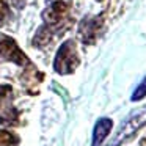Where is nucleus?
Wrapping results in <instances>:
<instances>
[{
	"instance_id": "nucleus-7",
	"label": "nucleus",
	"mask_w": 146,
	"mask_h": 146,
	"mask_svg": "<svg viewBox=\"0 0 146 146\" xmlns=\"http://www.w3.org/2000/svg\"><path fill=\"white\" fill-rule=\"evenodd\" d=\"M111 126H113V121H111L110 118H99L94 124L91 146H102L104 140L107 138V135L110 133Z\"/></svg>"
},
{
	"instance_id": "nucleus-9",
	"label": "nucleus",
	"mask_w": 146,
	"mask_h": 146,
	"mask_svg": "<svg viewBox=\"0 0 146 146\" xmlns=\"http://www.w3.org/2000/svg\"><path fill=\"white\" fill-rule=\"evenodd\" d=\"M13 14L10 11V7L5 0H0V27L3 25H8V22L11 21Z\"/></svg>"
},
{
	"instance_id": "nucleus-3",
	"label": "nucleus",
	"mask_w": 146,
	"mask_h": 146,
	"mask_svg": "<svg viewBox=\"0 0 146 146\" xmlns=\"http://www.w3.org/2000/svg\"><path fill=\"white\" fill-rule=\"evenodd\" d=\"M80 64V58L76 49V42L72 39H68L60 46L57 55L54 60V69L55 72L61 74V76H68L72 74Z\"/></svg>"
},
{
	"instance_id": "nucleus-10",
	"label": "nucleus",
	"mask_w": 146,
	"mask_h": 146,
	"mask_svg": "<svg viewBox=\"0 0 146 146\" xmlns=\"http://www.w3.org/2000/svg\"><path fill=\"white\" fill-rule=\"evenodd\" d=\"M146 96V77L140 82V85L137 86L135 90H133V93H132V96H130V99H132L133 102H137V101H141L143 98Z\"/></svg>"
},
{
	"instance_id": "nucleus-11",
	"label": "nucleus",
	"mask_w": 146,
	"mask_h": 146,
	"mask_svg": "<svg viewBox=\"0 0 146 146\" xmlns=\"http://www.w3.org/2000/svg\"><path fill=\"white\" fill-rule=\"evenodd\" d=\"M11 5H13L14 8H17V10H21V8L25 7V0H10Z\"/></svg>"
},
{
	"instance_id": "nucleus-2",
	"label": "nucleus",
	"mask_w": 146,
	"mask_h": 146,
	"mask_svg": "<svg viewBox=\"0 0 146 146\" xmlns=\"http://www.w3.org/2000/svg\"><path fill=\"white\" fill-rule=\"evenodd\" d=\"M143 126H146V107L132 111L123 121V124L119 126V129L111 138V141L108 143V146H121L123 143H126L127 140L132 138Z\"/></svg>"
},
{
	"instance_id": "nucleus-6",
	"label": "nucleus",
	"mask_w": 146,
	"mask_h": 146,
	"mask_svg": "<svg viewBox=\"0 0 146 146\" xmlns=\"http://www.w3.org/2000/svg\"><path fill=\"white\" fill-rule=\"evenodd\" d=\"M102 32H104V14L86 16L79 24V39L86 46L94 44Z\"/></svg>"
},
{
	"instance_id": "nucleus-4",
	"label": "nucleus",
	"mask_w": 146,
	"mask_h": 146,
	"mask_svg": "<svg viewBox=\"0 0 146 146\" xmlns=\"http://www.w3.org/2000/svg\"><path fill=\"white\" fill-rule=\"evenodd\" d=\"M0 58L11 61V63H16L17 66L22 68H29L32 64L30 58L19 49L17 42L11 36L3 35V33H0Z\"/></svg>"
},
{
	"instance_id": "nucleus-5",
	"label": "nucleus",
	"mask_w": 146,
	"mask_h": 146,
	"mask_svg": "<svg viewBox=\"0 0 146 146\" xmlns=\"http://www.w3.org/2000/svg\"><path fill=\"white\" fill-rule=\"evenodd\" d=\"M19 123V111L13 105L11 85H0V124L16 126Z\"/></svg>"
},
{
	"instance_id": "nucleus-1",
	"label": "nucleus",
	"mask_w": 146,
	"mask_h": 146,
	"mask_svg": "<svg viewBox=\"0 0 146 146\" xmlns=\"http://www.w3.org/2000/svg\"><path fill=\"white\" fill-rule=\"evenodd\" d=\"M42 27H39L33 38L35 47H46L55 36L64 33L71 25V0H49L41 14Z\"/></svg>"
},
{
	"instance_id": "nucleus-8",
	"label": "nucleus",
	"mask_w": 146,
	"mask_h": 146,
	"mask_svg": "<svg viewBox=\"0 0 146 146\" xmlns=\"http://www.w3.org/2000/svg\"><path fill=\"white\" fill-rule=\"evenodd\" d=\"M19 145V137L13 132L5 129H0V146H17Z\"/></svg>"
}]
</instances>
